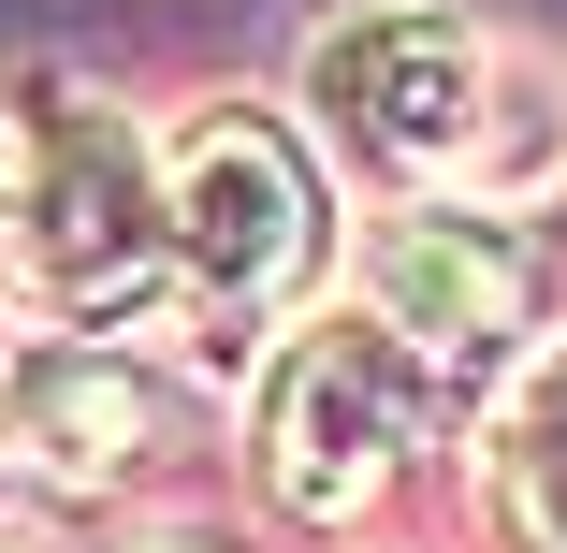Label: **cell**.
Returning a JSON list of instances; mask_svg holds the SVG:
<instances>
[{"label":"cell","mask_w":567,"mask_h":553,"mask_svg":"<svg viewBox=\"0 0 567 553\" xmlns=\"http://www.w3.org/2000/svg\"><path fill=\"white\" fill-rule=\"evenodd\" d=\"M0 553H30V539H16V524H0Z\"/></svg>","instance_id":"9c48e42d"},{"label":"cell","mask_w":567,"mask_h":553,"mask_svg":"<svg viewBox=\"0 0 567 553\" xmlns=\"http://www.w3.org/2000/svg\"><path fill=\"white\" fill-rule=\"evenodd\" d=\"M495 510H509L538 553H567V336L524 350V379H509V408H495Z\"/></svg>","instance_id":"52a82bcc"},{"label":"cell","mask_w":567,"mask_h":553,"mask_svg":"<svg viewBox=\"0 0 567 553\" xmlns=\"http://www.w3.org/2000/svg\"><path fill=\"white\" fill-rule=\"evenodd\" d=\"M161 437V379L87 336H0V467L30 481H117Z\"/></svg>","instance_id":"8992f818"},{"label":"cell","mask_w":567,"mask_h":553,"mask_svg":"<svg viewBox=\"0 0 567 553\" xmlns=\"http://www.w3.org/2000/svg\"><path fill=\"white\" fill-rule=\"evenodd\" d=\"M495 44L451 16V0H364L306 44V102L320 132L350 146L364 175L393 190H466L481 175V132H495Z\"/></svg>","instance_id":"3957f363"},{"label":"cell","mask_w":567,"mask_h":553,"mask_svg":"<svg viewBox=\"0 0 567 553\" xmlns=\"http://www.w3.org/2000/svg\"><path fill=\"white\" fill-rule=\"evenodd\" d=\"M132 553H218V539H132Z\"/></svg>","instance_id":"ba28073f"},{"label":"cell","mask_w":567,"mask_h":553,"mask_svg":"<svg viewBox=\"0 0 567 553\" xmlns=\"http://www.w3.org/2000/svg\"><path fill=\"white\" fill-rule=\"evenodd\" d=\"M161 218H175V291L204 306V336H248L320 277V175L262 102H204L161 146Z\"/></svg>","instance_id":"277c9868"},{"label":"cell","mask_w":567,"mask_h":553,"mask_svg":"<svg viewBox=\"0 0 567 553\" xmlns=\"http://www.w3.org/2000/svg\"><path fill=\"white\" fill-rule=\"evenodd\" d=\"M175 277L161 218V146L102 88H0V291L44 320H132Z\"/></svg>","instance_id":"6da1fadb"},{"label":"cell","mask_w":567,"mask_h":553,"mask_svg":"<svg viewBox=\"0 0 567 553\" xmlns=\"http://www.w3.org/2000/svg\"><path fill=\"white\" fill-rule=\"evenodd\" d=\"M364 306L393 320L422 365H509L524 320H538V263H524L509 218H481V204H408L393 234L364 248Z\"/></svg>","instance_id":"5b68a950"},{"label":"cell","mask_w":567,"mask_h":553,"mask_svg":"<svg viewBox=\"0 0 567 553\" xmlns=\"http://www.w3.org/2000/svg\"><path fill=\"white\" fill-rule=\"evenodd\" d=\"M422 393H436V365L393 336L379 306H334V320H306V336H277V365H262V495L291 510V524H350V510H379L393 495V467L422 452Z\"/></svg>","instance_id":"7a4b0ae2"}]
</instances>
